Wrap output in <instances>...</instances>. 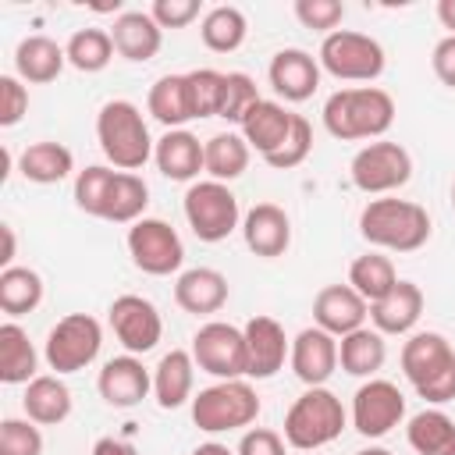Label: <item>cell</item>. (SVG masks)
<instances>
[{
	"label": "cell",
	"mask_w": 455,
	"mask_h": 455,
	"mask_svg": "<svg viewBox=\"0 0 455 455\" xmlns=\"http://www.w3.org/2000/svg\"><path fill=\"white\" fill-rule=\"evenodd\" d=\"M192 359L196 370L217 377V380H242L249 370L245 359V334L235 323L224 320H210L192 334Z\"/></svg>",
	"instance_id": "cell-12"
},
{
	"label": "cell",
	"mask_w": 455,
	"mask_h": 455,
	"mask_svg": "<svg viewBox=\"0 0 455 455\" xmlns=\"http://www.w3.org/2000/svg\"><path fill=\"white\" fill-rule=\"evenodd\" d=\"M355 455H395V451H387V448H380V444H370V448H363V451H355Z\"/></svg>",
	"instance_id": "cell-54"
},
{
	"label": "cell",
	"mask_w": 455,
	"mask_h": 455,
	"mask_svg": "<svg viewBox=\"0 0 455 455\" xmlns=\"http://www.w3.org/2000/svg\"><path fill=\"white\" fill-rule=\"evenodd\" d=\"M92 455H139V451H135V444H128L121 437H100L92 444Z\"/></svg>",
	"instance_id": "cell-50"
},
{
	"label": "cell",
	"mask_w": 455,
	"mask_h": 455,
	"mask_svg": "<svg viewBox=\"0 0 455 455\" xmlns=\"http://www.w3.org/2000/svg\"><path fill=\"white\" fill-rule=\"evenodd\" d=\"M259 100H263V96H259L256 82H252L245 71H224V89H220V110H217V117L231 121V124H242L245 114H249Z\"/></svg>",
	"instance_id": "cell-40"
},
{
	"label": "cell",
	"mask_w": 455,
	"mask_h": 455,
	"mask_svg": "<svg viewBox=\"0 0 455 455\" xmlns=\"http://www.w3.org/2000/svg\"><path fill=\"white\" fill-rule=\"evenodd\" d=\"M295 377L306 384V387H323L334 370H338V338L320 331L316 323L313 327H302L295 338H291V355H288Z\"/></svg>",
	"instance_id": "cell-18"
},
{
	"label": "cell",
	"mask_w": 455,
	"mask_h": 455,
	"mask_svg": "<svg viewBox=\"0 0 455 455\" xmlns=\"http://www.w3.org/2000/svg\"><path fill=\"white\" fill-rule=\"evenodd\" d=\"M18 171H21V178L32 181V185H57V181L71 178V171H75V153H71L64 142L43 139V142H32V146L21 149Z\"/></svg>",
	"instance_id": "cell-30"
},
{
	"label": "cell",
	"mask_w": 455,
	"mask_h": 455,
	"mask_svg": "<svg viewBox=\"0 0 455 455\" xmlns=\"http://www.w3.org/2000/svg\"><path fill=\"white\" fill-rule=\"evenodd\" d=\"M124 245H128L132 263H135L142 274H149V277H171V274H178L181 263H185L181 235H178L167 220H160V217H142V220H135V224L128 228Z\"/></svg>",
	"instance_id": "cell-11"
},
{
	"label": "cell",
	"mask_w": 455,
	"mask_h": 455,
	"mask_svg": "<svg viewBox=\"0 0 455 455\" xmlns=\"http://www.w3.org/2000/svg\"><path fill=\"white\" fill-rule=\"evenodd\" d=\"M284 434L270 430V427H249L235 448V455H284Z\"/></svg>",
	"instance_id": "cell-48"
},
{
	"label": "cell",
	"mask_w": 455,
	"mask_h": 455,
	"mask_svg": "<svg viewBox=\"0 0 455 455\" xmlns=\"http://www.w3.org/2000/svg\"><path fill=\"white\" fill-rule=\"evenodd\" d=\"M100 345H103L100 320L89 313H68L50 327L46 345H43V359L50 370H57V377H64V373H78L89 363H96Z\"/></svg>",
	"instance_id": "cell-9"
},
{
	"label": "cell",
	"mask_w": 455,
	"mask_h": 455,
	"mask_svg": "<svg viewBox=\"0 0 455 455\" xmlns=\"http://www.w3.org/2000/svg\"><path fill=\"white\" fill-rule=\"evenodd\" d=\"M114 338L124 345L128 355H146L164 338V316L160 309L142 295H117L107 309Z\"/></svg>",
	"instance_id": "cell-14"
},
{
	"label": "cell",
	"mask_w": 455,
	"mask_h": 455,
	"mask_svg": "<svg viewBox=\"0 0 455 455\" xmlns=\"http://www.w3.org/2000/svg\"><path fill=\"white\" fill-rule=\"evenodd\" d=\"M206 142H199L188 128H171L156 139V149H153V160H156V171L171 181H196L203 171H206Z\"/></svg>",
	"instance_id": "cell-20"
},
{
	"label": "cell",
	"mask_w": 455,
	"mask_h": 455,
	"mask_svg": "<svg viewBox=\"0 0 455 455\" xmlns=\"http://www.w3.org/2000/svg\"><path fill=\"white\" fill-rule=\"evenodd\" d=\"M430 68L437 75L441 85L455 89V36H444L434 43V53H430Z\"/></svg>",
	"instance_id": "cell-49"
},
{
	"label": "cell",
	"mask_w": 455,
	"mask_h": 455,
	"mask_svg": "<svg viewBox=\"0 0 455 455\" xmlns=\"http://www.w3.org/2000/svg\"><path fill=\"white\" fill-rule=\"evenodd\" d=\"M402 373L419 398L444 405L455 398V348L437 331H416L402 345Z\"/></svg>",
	"instance_id": "cell-4"
},
{
	"label": "cell",
	"mask_w": 455,
	"mask_h": 455,
	"mask_svg": "<svg viewBox=\"0 0 455 455\" xmlns=\"http://www.w3.org/2000/svg\"><path fill=\"white\" fill-rule=\"evenodd\" d=\"M96 139L103 156L110 160L114 171H139L153 156L156 142L149 135V124L142 110L132 100H107L96 114Z\"/></svg>",
	"instance_id": "cell-3"
},
{
	"label": "cell",
	"mask_w": 455,
	"mask_h": 455,
	"mask_svg": "<svg viewBox=\"0 0 455 455\" xmlns=\"http://www.w3.org/2000/svg\"><path fill=\"white\" fill-rule=\"evenodd\" d=\"M451 206H455V185H451Z\"/></svg>",
	"instance_id": "cell-55"
},
{
	"label": "cell",
	"mask_w": 455,
	"mask_h": 455,
	"mask_svg": "<svg viewBox=\"0 0 455 455\" xmlns=\"http://www.w3.org/2000/svg\"><path fill=\"white\" fill-rule=\"evenodd\" d=\"M146 110H149L153 121H160L167 132H171V128H185L188 121H196V114H192V96H188V78H185V75H160V78L149 85Z\"/></svg>",
	"instance_id": "cell-29"
},
{
	"label": "cell",
	"mask_w": 455,
	"mask_h": 455,
	"mask_svg": "<svg viewBox=\"0 0 455 455\" xmlns=\"http://www.w3.org/2000/svg\"><path fill=\"white\" fill-rule=\"evenodd\" d=\"M291 11H295V18H299L306 28L323 32V36L338 32V25H341V18H345V4H338V0H295Z\"/></svg>",
	"instance_id": "cell-45"
},
{
	"label": "cell",
	"mask_w": 455,
	"mask_h": 455,
	"mask_svg": "<svg viewBox=\"0 0 455 455\" xmlns=\"http://www.w3.org/2000/svg\"><path fill=\"white\" fill-rule=\"evenodd\" d=\"M387 359V341L373 327H359L345 338H338V366L348 377H373Z\"/></svg>",
	"instance_id": "cell-32"
},
{
	"label": "cell",
	"mask_w": 455,
	"mask_h": 455,
	"mask_svg": "<svg viewBox=\"0 0 455 455\" xmlns=\"http://www.w3.org/2000/svg\"><path fill=\"white\" fill-rule=\"evenodd\" d=\"M64 64H68V53L50 36H25L14 46V75L21 82L46 85V82H53L64 71Z\"/></svg>",
	"instance_id": "cell-27"
},
{
	"label": "cell",
	"mask_w": 455,
	"mask_h": 455,
	"mask_svg": "<svg viewBox=\"0 0 455 455\" xmlns=\"http://www.w3.org/2000/svg\"><path fill=\"white\" fill-rule=\"evenodd\" d=\"M348 284L373 306L377 299H384L398 284V270H395L391 256H384V252H363L348 267Z\"/></svg>",
	"instance_id": "cell-37"
},
{
	"label": "cell",
	"mask_w": 455,
	"mask_h": 455,
	"mask_svg": "<svg viewBox=\"0 0 455 455\" xmlns=\"http://www.w3.org/2000/svg\"><path fill=\"white\" fill-rule=\"evenodd\" d=\"M96 391L110 409H135L153 391V373L142 366L139 355H114L103 363L96 377Z\"/></svg>",
	"instance_id": "cell-16"
},
{
	"label": "cell",
	"mask_w": 455,
	"mask_h": 455,
	"mask_svg": "<svg viewBox=\"0 0 455 455\" xmlns=\"http://www.w3.org/2000/svg\"><path fill=\"white\" fill-rule=\"evenodd\" d=\"M256 416H259V395L245 377L242 380H217L192 398V423L203 434L242 430V427H252Z\"/></svg>",
	"instance_id": "cell-6"
},
{
	"label": "cell",
	"mask_w": 455,
	"mask_h": 455,
	"mask_svg": "<svg viewBox=\"0 0 455 455\" xmlns=\"http://www.w3.org/2000/svg\"><path fill=\"white\" fill-rule=\"evenodd\" d=\"M405 419V395L384 377H370L352 395V427L363 437H384Z\"/></svg>",
	"instance_id": "cell-13"
},
{
	"label": "cell",
	"mask_w": 455,
	"mask_h": 455,
	"mask_svg": "<svg viewBox=\"0 0 455 455\" xmlns=\"http://www.w3.org/2000/svg\"><path fill=\"white\" fill-rule=\"evenodd\" d=\"M149 14L160 28H185L199 18V0H153Z\"/></svg>",
	"instance_id": "cell-47"
},
{
	"label": "cell",
	"mask_w": 455,
	"mask_h": 455,
	"mask_svg": "<svg viewBox=\"0 0 455 455\" xmlns=\"http://www.w3.org/2000/svg\"><path fill=\"white\" fill-rule=\"evenodd\" d=\"M0 455H43V430L39 423L7 416L0 423Z\"/></svg>",
	"instance_id": "cell-43"
},
{
	"label": "cell",
	"mask_w": 455,
	"mask_h": 455,
	"mask_svg": "<svg viewBox=\"0 0 455 455\" xmlns=\"http://www.w3.org/2000/svg\"><path fill=\"white\" fill-rule=\"evenodd\" d=\"M39 352L28 338V331L14 320L0 323V380L4 384H28L39 373Z\"/></svg>",
	"instance_id": "cell-31"
},
{
	"label": "cell",
	"mask_w": 455,
	"mask_h": 455,
	"mask_svg": "<svg viewBox=\"0 0 455 455\" xmlns=\"http://www.w3.org/2000/svg\"><path fill=\"white\" fill-rule=\"evenodd\" d=\"M348 174H352V185L366 196H387L402 185H409L412 178V156L405 146L391 142V139H377V142H366L352 164H348Z\"/></svg>",
	"instance_id": "cell-10"
},
{
	"label": "cell",
	"mask_w": 455,
	"mask_h": 455,
	"mask_svg": "<svg viewBox=\"0 0 455 455\" xmlns=\"http://www.w3.org/2000/svg\"><path fill=\"white\" fill-rule=\"evenodd\" d=\"M146 206H149V185L139 174H132V171H114V181H110L107 206H103L100 220L135 224V220L146 217Z\"/></svg>",
	"instance_id": "cell-34"
},
{
	"label": "cell",
	"mask_w": 455,
	"mask_h": 455,
	"mask_svg": "<svg viewBox=\"0 0 455 455\" xmlns=\"http://www.w3.org/2000/svg\"><path fill=\"white\" fill-rule=\"evenodd\" d=\"M203 149H206V174L213 181H224V185L242 178L245 167H249V156H252L242 132H217V135L206 139Z\"/></svg>",
	"instance_id": "cell-36"
},
{
	"label": "cell",
	"mask_w": 455,
	"mask_h": 455,
	"mask_svg": "<svg viewBox=\"0 0 455 455\" xmlns=\"http://www.w3.org/2000/svg\"><path fill=\"white\" fill-rule=\"evenodd\" d=\"M185 78H188L192 114H196V117H217V110H220V89H224V71L196 68V71H188Z\"/></svg>",
	"instance_id": "cell-42"
},
{
	"label": "cell",
	"mask_w": 455,
	"mask_h": 455,
	"mask_svg": "<svg viewBox=\"0 0 455 455\" xmlns=\"http://www.w3.org/2000/svg\"><path fill=\"white\" fill-rule=\"evenodd\" d=\"M366 316H370V302L352 284H327L313 299V323L334 338L366 327Z\"/></svg>",
	"instance_id": "cell-19"
},
{
	"label": "cell",
	"mask_w": 455,
	"mask_h": 455,
	"mask_svg": "<svg viewBox=\"0 0 455 455\" xmlns=\"http://www.w3.org/2000/svg\"><path fill=\"white\" fill-rule=\"evenodd\" d=\"M395 124V100L387 89L377 85H355V89H338L323 100V128L341 139H380Z\"/></svg>",
	"instance_id": "cell-1"
},
{
	"label": "cell",
	"mask_w": 455,
	"mask_h": 455,
	"mask_svg": "<svg viewBox=\"0 0 455 455\" xmlns=\"http://www.w3.org/2000/svg\"><path fill=\"white\" fill-rule=\"evenodd\" d=\"M309 149H313V128H309V121H306L302 114H295V124H291L288 139L281 142L277 153L267 156V164H270L274 171H291V167H299V164L309 156Z\"/></svg>",
	"instance_id": "cell-44"
},
{
	"label": "cell",
	"mask_w": 455,
	"mask_h": 455,
	"mask_svg": "<svg viewBox=\"0 0 455 455\" xmlns=\"http://www.w3.org/2000/svg\"><path fill=\"white\" fill-rule=\"evenodd\" d=\"M21 409L32 423L39 427H57L71 416V391L57 373H39L36 380L25 384Z\"/></svg>",
	"instance_id": "cell-28"
},
{
	"label": "cell",
	"mask_w": 455,
	"mask_h": 455,
	"mask_svg": "<svg viewBox=\"0 0 455 455\" xmlns=\"http://www.w3.org/2000/svg\"><path fill=\"white\" fill-rule=\"evenodd\" d=\"M316 60L338 82H377L387 64L384 46L373 36L352 32V28H338V32L323 36Z\"/></svg>",
	"instance_id": "cell-7"
},
{
	"label": "cell",
	"mask_w": 455,
	"mask_h": 455,
	"mask_svg": "<svg viewBox=\"0 0 455 455\" xmlns=\"http://www.w3.org/2000/svg\"><path fill=\"white\" fill-rule=\"evenodd\" d=\"M192 455H235V451L228 444H220V441H206V444H196Z\"/></svg>",
	"instance_id": "cell-53"
},
{
	"label": "cell",
	"mask_w": 455,
	"mask_h": 455,
	"mask_svg": "<svg viewBox=\"0 0 455 455\" xmlns=\"http://www.w3.org/2000/svg\"><path fill=\"white\" fill-rule=\"evenodd\" d=\"M345 427H348V412L341 398L327 387H306L284 412V441L299 451H316L338 441Z\"/></svg>",
	"instance_id": "cell-5"
},
{
	"label": "cell",
	"mask_w": 455,
	"mask_h": 455,
	"mask_svg": "<svg viewBox=\"0 0 455 455\" xmlns=\"http://www.w3.org/2000/svg\"><path fill=\"white\" fill-rule=\"evenodd\" d=\"M110 181H114V167L92 164V167L78 171V178H75V206L82 213H89V217H103Z\"/></svg>",
	"instance_id": "cell-41"
},
{
	"label": "cell",
	"mask_w": 455,
	"mask_h": 455,
	"mask_svg": "<svg viewBox=\"0 0 455 455\" xmlns=\"http://www.w3.org/2000/svg\"><path fill=\"white\" fill-rule=\"evenodd\" d=\"M64 53H68V64L82 75H96L103 71L110 60H114V39L107 28H75L71 39L64 43Z\"/></svg>",
	"instance_id": "cell-38"
},
{
	"label": "cell",
	"mask_w": 455,
	"mask_h": 455,
	"mask_svg": "<svg viewBox=\"0 0 455 455\" xmlns=\"http://www.w3.org/2000/svg\"><path fill=\"white\" fill-rule=\"evenodd\" d=\"M110 39H114V50L132 60V64H146L160 53L164 46V28L153 21L149 11H121L110 25Z\"/></svg>",
	"instance_id": "cell-23"
},
{
	"label": "cell",
	"mask_w": 455,
	"mask_h": 455,
	"mask_svg": "<svg viewBox=\"0 0 455 455\" xmlns=\"http://www.w3.org/2000/svg\"><path fill=\"white\" fill-rule=\"evenodd\" d=\"M181 210H185V220L192 228V235L199 242H224L235 228H242V210H238V199L235 192L224 185V181H192L185 199H181Z\"/></svg>",
	"instance_id": "cell-8"
},
{
	"label": "cell",
	"mask_w": 455,
	"mask_h": 455,
	"mask_svg": "<svg viewBox=\"0 0 455 455\" xmlns=\"http://www.w3.org/2000/svg\"><path fill=\"white\" fill-rule=\"evenodd\" d=\"M174 302L192 316L220 313L228 302V277L213 267H188L174 281Z\"/></svg>",
	"instance_id": "cell-24"
},
{
	"label": "cell",
	"mask_w": 455,
	"mask_h": 455,
	"mask_svg": "<svg viewBox=\"0 0 455 455\" xmlns=\"http://www.w3.org/2000/svg\"><path fill=\"white\" fill-rule=\"evenodd\" d=\"M359 235L380 252H416L430 242V213L412 199H370L359 213Z\"/></svg>",
	"instance_id": "cell-2"
},
{
	"label": "cell",
	"mask_w": 455,
	"mask_h": 455,
	"mask_svg": "<svg viewBox=\"0 0 455 455\" xmlns=\"http://www.w3.org/2000/svg\"><path fill=\"white\" fill-rule=\"evenodd\" d=\"M437 18L448 28V36H455V0H437Z\"/></svg>",
	"instance_id": "cell-52"
},
{
	"label": "cell",
	"mask_w": 455,
	"mask_h": 455,
	"mask_svg": "<svg viewBox=\"0 0 455 455\" xmlns=\"http://www.w3.org/2000/svg\"><path fill=\"white\" fill-rule=\"evenodd\" d=\"M28 114V89L18 75H0V124L14 128Z\"/></svg>",
	"instance_id": "cell-46"
},
{
	"label": "cell",
	"mask_w": 455,
	"mask_h": 455,
	"mask_svg": "<svg viewBox=\"0 0 455 455\" xmlns=\"http://www.w3.org/2000/svg\"><path fill=\"white\" fill-rule=\"evenodd\" d=\"M405 441L416 455H455V419L441 409H423L409 416Z\"/></svg>",
	"instance_id": "cell-33"
},
{
	"label": "cell",
	"mask_w": 455,
	"mask_h": 455,
	"mask_svg": "<svg viewBox=\"0 0 455 455\" xmlns=\"http://www.w3.org/2000/svg\"><path fill=\"white\" fill-rule=\"evenodd\" d=\"M242 238H245L249 252H256L263 259L284 256V249L291 245V220L277 203H256L242 217Z\"/></svg>",
	"instance_id": "cell-21"
},
{
	"label": "cell",
	"mask_w": 455,
	"mask_h": 455,
	"mask_svg": "<svg viewBox=\"0 0 455 455\" xmlns=\"http://www.w3.org/2000/svg\"><path fill=\"white\" fill-rule=\"evenodd\" d=\"M320 60L299 46H284L270 57V68H267V78H270V89L284 100V103H302L309 100L316 89H320Z\"/></svg>",
	"instance_id": "cell-17"
},
{
	"label": "cell",
	"mask_w": 455,
	"mask_h": 455,
	"mask_svg": "<svg viewBox=\"0 0 455 455\" xmlns=\"http://www.w3.org/2000/svg\"><path fill=\"white\" fill-rule=\"evenodd\" d=\"M196 359L188 348H171L153 366V398L160 409H181L196 398Z\"/></svg>",
	"instance_id": "cell-25"
},
{
	"label": "cell",
	"mask_w": 455,
	"mask_h": 455,
	"mask_svg": "<svg viewBox=\"0 0 455 455\" xmlns=\"http://www.w3.org/2000/svg\"><path fill=\"white\" fill-rule=\"evenodd\" d=\"M423 288L416 281L398 277V284L370 306V323L380 334H409L423 316Z\"/></svg>",
	"instance_id": "cell-22"
},
{
	"label": "cell",
	"mask_w": 455,
	"mask_h": 455,
	"mask_svg": "<svg viewBox=\"0 0 455 455\" xmlns=\"http://www.w3.org/2000/svg\"><path fill=\"white\" fill-rule=\"evenodd\" d=\"M43 302V277L32 267H7L0 270V309L14 320L32 313Z\"/></svg>",
	"instance_id": "cell-39"
},
{
	"label": "cell",
	"mask_w": 455,
	"mask_h": 455,
	"mask_svg": "<svg viewBox=\"0 0 455 455\" xmlns=\"http://www.w3.org/2000/svg\"><path fill=\"white\" fill-rule=\"evenodd\" d=\"M199 36H203V46L213 50V53H235L245 36H249V21L242 14V7L235 4H217L203 14V25H199Z\"/></svg>",
	"instance_id": "cell-35"
},
{
	"label": "cell",
	"mask_w": 455,
	"mask_h": 455,
	"mask_svg": "<svg viewBox=\"0 0 455 455\" xmlns=\"http://www.w3.org/2000/svg\"><path fill=\"white\" fill-rule=\"evenodd\" d=\"M0 235H4V256H0V267H14V228L11 224H0Z\"/></svg>",
	"instance_id": "cell-51"
},
{
	"label": "cell",
	"mask_w": 455,
	"mask_h": 455,
	"mask_svg": "<svg viewBox=\"0 0 455 455\" xmlns=\"http://www.w3.org/2000/svg\"><path fill=\"white\" fill-rule=\"evenodd\" d=\"M291 124H295V114H291L284 103H277V100H259V103L245 114V121H242L238 128H242V139L249 142V149H256V153L267 160L270 153L281 149V142L288 139Z\"/></svg>",
	"instance_id": "cell-26"
},
{
	"label": "cell",
	"mask_w": 455,
	"mask_h": 455,
	"mask_svg": "<svg viewBox=\"0 0 455 455\" xmlns=\"http://www.w3.org/2000/svg\"><path fill=\"white\" fill-rule=\"evenodd\" d=\"M242 334H245V359H249L245 377H252V380H270V377L284 366V359L291 355V341H288L284 327H281L274 316L256 313V316L245 320Z\"/></svg>",
	"instance_id": "cell-15"
}]
</instances>
